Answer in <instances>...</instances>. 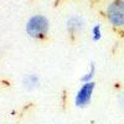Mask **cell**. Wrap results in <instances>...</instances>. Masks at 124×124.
<instances>
[{
  "label": "cell",
  "instance_id": "6da1fadb",
  "mask_svg": "<svg viewBox=\"0 0 124 124\" xmlns=\"http://www.w3.org/2000/svg\"><path fill=\"white\" fill-rule=\"evenodd\" d=\"M25 30L27 35L32 39H45L50 30V21L44 15H32L27 20Z\"/></svg>",
  "mask_w": 124,
  "mask_h": 124
},
{
  "label": "cell",
  "instance_id": "8992f818",
  "mask_svg": "<svg viewBox=\"0 0 124 124\" xmlns=\"http://www.w3.org/2000/svg\"><path fill=\"white\" fill-rule=\"evenodd\" d=\"M94 75H96V66L94 63H92L89 65V71L87 72L86 75H83L81 77V82L82 83H87V82H92V79L94 78Z\"/></svg>",
  "mask_w": 124,
  "mask_h": 124
},
{
  "label": "cell",
  "instance_id": "3957f363",
  "mask_svg": "<svg viewBox=\"0 0 124 124\" xmlns=\"http://www.w3.org/2000/svg\"><path fill=\"white\" fill-rule=\"evenodd\" d=\"M94 89H96V83L93 81L82 85L81 88L78 89V92L76 93V97H75V104H76V107H78V108H86L87 106H89Z\"/></svg>",
  "mask_w": 124,
  "mask_h": 124
},
{
  "label": "cell",
  "instance_id": "7a4b0ae2",
  "mask_svg": "<svg viewBox=\"0 0 124 124\" xmlns=\"http://www.w3.org/2000/svg\"><path fill=\"white\" fill-rule=\"evenodd\" d=\"M106 15L110 25L120 27L124 26V0H113L106 9Z\"/></svg>",
  "mask_w": 124,
  "mask_h": 124
},
{
  "label": "cell",
  "instance_id": "277c9868",
  "mask_svg": "<svg viewBox=\"0 0 124 124\" xmlns=\"http://www.w3.org/2000/svg\"><path fill=\"white\" fill-rule=\"evenodd\" d=\"M85 26V20L82 19V16L79 15H73L68 17V20L66 21V29L70 34H76L83 29Z\"/></svg>",
  "mask_w": 124,
  "mask_h": 124
},
{
  "label": "cell",
  "instance_id": "52a82bcc",
  "mask_svg": "<svg viewBox=\"0 0 124 124\" xmlns=\"http://www.w3.org/2000/svg\"><path fill=\"white\" fill-rule=\"evenodd\" d=\"M92 39L94 42H98L102 39V26H101V24H94V26L92 27Z\"/></svg>",
  "mask_w": 124,
  "mask_h": 124
},
{
  "label": "cell",
  "instance_id": "5b68a950",
  "mask_svg": "<svg viewBox=\"0 0 124 124\" xmlns=\"http://www.w3.org/2000/svg\"><path fill=\"white\" fill-rule=\"evenodd\" d=\"M23 85L26 89H35L40 85V77L36 73H30V75L24 77Z\"/></svg>",
  "mask_w": 124,
  "mask_h": 124
}]
</instances>
